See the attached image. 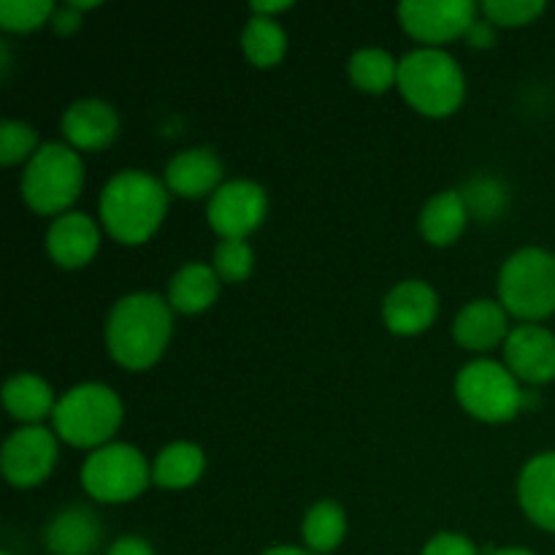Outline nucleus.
Here are the masks:
<instances>
[{"label": "nucleus", "instance_id": "obj_1", "mask_svg": "<svg viewBox=\"0 0 555 555\" xmlns=\"http://www.w3.org/2000/svg\"><path fill=\"white\" fill-rule=\"evenodd\" d=\"M173 334V309L157 293H128L106 318V350L128 372L152 369Z\"/></svg>", "mask_w": 555, "mask_h": 555}, {"label": "nucleus", "instance_id": "obj_2", "mask_svg": "<svg viewBox=\"0 0 555 555\" xmlns=\"http://www.w3.org/2000/svg\"><path fill=\"white\" fill-rule=\"evenodd\" d=\"M98 211L114 242L135 247L150 242L166 220L168 188L152 173L128 168L103 184Z\"/></svg>", "mask_w": 555, "mask_h": 555}, {"label": "nucleus", "instance_id": "obj_3", "mask_svg": "<svg viewBox=\"0 0 555 555\" xmlns=\"http://www.w3.org/2000/svg\"><path fill=\"white\" fill-rule=\"evenodd\" d=\"M404 101L426 117H450L466 98V76L459 60L437 47H421L399 60V81Z\"/></svg>", "mask_w": 555, "mask_h": 555}, {"label": "nucleus", "instance_id": "obj_4", "mask_svg": "<svg viewBox=\"0 0 555 555\" xmlns=\"http://www.w3.org/2000/svg\"><path fill=\"white\" fill-rule=\"evenodd\" d=\"M122 399L103 383H81L57 399L52 428L70 448L98 450L112 444L122 426Z\"/></svg>", "mask_w": 555, "mask_h": 555}, {"label": "nucleus", "instance_id": "obj_5", "mask_svg": "<svg viewBox=\"0 0 555 555\" xmlns=\"http://www.w3.org/2000/svg\"><path fill=\"white\" fill-rule=\"evenodd\" d=\"M85 188V163L68 144L47 141L27 160L22 173V198L36 215L60 217L70 211Z\"/></svg>", "mask_w": 555, "mask_h": 555}, {"label": "nucleus", "instance_id": "obj_6", "mask_svg": "<svg viewBox=\"0 0 555 555\" xmlns=\"http://www.w3.org/2000/svg\"><path fill=\"white\" fill-rule=\"evenodd\" d=\"M499 304L524 323L555 312V255L542 247L515 249L499 269Z\"/></svg>", "mask_w": 555, "mask_h": 555}, {"label": "nucleus", "instance_id": "obj_7", "mask_svg": "<svg viewBox=\"0 0 555 555\" xmlns=\"http://www.w3.org/2000/svg\"><path fill=\"white\" fill-rule=\"evenodd\" d=\"M152 466L133 444L112 442L92 450L81 464V488L103 504H125L150 488Z\"/></svg>", "mask_w": 555, "mask_h": 555}, {"label": "nucleus", "instance_id": "obj_8", "mask_svg": "<svg viewBox=\"0 0 555 555\" xmlns=\"http://www.w3.org/2000/svg\"><path fill=\"white\" fill-rule=\"evenodd\" d=\"M455 399L482 423H507L524 410V390L507 366L488 358L466 363L455 377Z\"/></svg>", "mask_w": 555, "mask_h": 555}, {"label": "nucleus", "instance_id": "obj_9", "mask_svg": "<svg viewBox=\"0 0 555 555\" xmlns=\"http://www.w3.org/2000/svg\"><path fill=\"white\" fill-rule=\"evenodd\" d=\"M480 5L472 0H404L399 5V22L406 36L426 47L464 38Z\"/></svg>", "mask_w": 555, "mask_h": 555}, {"label": "nucleus", "instance_id": "obj_10", "mask_svg": "<svg viewBox=\"0 0 555 555\" xmlns=\"http://www.w3.org/2000/svg\"><path fill=\"white\" fill-rule=\"evenodd\" d=\"M269 211V195L253 179H231L206 204V220L220 238H247Z\"/></svg>", "mask_w": 555, "mask_h": 555}, {"label": "nucleus", "instance_id": "obj_11", "mask_svg": "<svg viewBox=\"0 0 555 555\" xmlns=\"http://www.w3.org/2000/svg\"><path fill=\"white\" fill-rule=\"evenodd\" d=\"M57 464V434L47 426H22L3 442L0 469L14 488H36Z\"/></svg>", "mask_w": 555, "mask_h": 555}, {"label": "nucleus", "instance_id": "obj_12", "mask_svg": "<svg viewBox=\"0 0 555 555\" xmlns=\"http://www.w3.org/2000/svg\"><path fill=\"white\" fill-rule=\"evenodd\" d=\"M504 363L526 385L555 379V334L537 323L515 325L504 341Z\"/></svg>", "mask_w": 555, "mask_h": 555}, {"label": "nucleus", "instance_id": "obj_13", "mask_svg": "<svg viewBox=\"0 0 555 555\" xmlns=\"http://www.w3.org/2000/svg\"><path fill=\"white\" fill-rule=\"evenodd\" d=\"M60 130L65 135V144L74 150H106L119 135V114L112 103L101 101V98H81L65 108Z\"/></svg>", "mask_w": 555, "mask_h": 555}, {"label": "nucleus", "instance_id": "obj_14", "mask_svg": "<svg viewBox=\"0 0 555 555\" xmlns=\"http://www.w3.org/2000/svg\"><path fill=\"white\" fill-rule=\"evenodd\" d=\"M439 314V296L428 282L404 280L383 301V323L390 334L415 336L434 325Z\"/></svg>", "mask_w": 555, "mask_h": 555}, {"label": "nucleus", "instance_id": "obj_15", "mask_svg": "<svg viewBox=\"0 0 555 555\" xmlns=\"http://www.w3.org/2000/svg\"><path fill=\"white\" fill-rule=\"evenodd\" d=\"M163 184L179 198H211L222 188V160L209 146H190L166 163Z\"/></svg>", "mask_w": 555, "mask_h": 555}, {"label": "nucleus", "instance_id": "obj_16", "mask_svg": "<svg viewBox=\"0 0 555 555\" xmlns=\"http://www.w3.org/2000/svg\"><path fill=\"white\" fill-rule=\"evenodd\" d=\"M101 247V231L85 211L54 217L47 231V253L60 269H85Z\"/></svg>", "mask_w": 555, "mask_h": 555}, {"label": "nucleus", "instance_id": "obj_17", "mask_svg": "<svg viewBox=\"0 0 555 555\" xmlns=\"http://www.w3.org/2000/svg\"><path fill=\"white\" fill-rule=\"evenodd\" d=\"M509 336V314L493 298H475L464 304L453 320V339L469 352H488L504 345Z\"/></svg>", "mask_w": 555, "mask_h": 555}, {"label": "nucleus", "instance_id": "obj_18", "mask_svg": "<svg viewBox=\"0 0 555 555\" xmlns=\"http://www.w3.org/2000/svg\"><path fill=\"white\" fill-rule=\"evenodd\" d=\"M518 502L526 518L555 534V453H540L518 477Z\"/></svg>", "mask_w": 555, "mask_h": 555}, {"label": "nucleus", "instance_id": "obj_19", "mask_svg": "<svg viewBox=\"0 0 555 555\" xmlns=\"http://www.w3.org/2000/svg\"><path fill=\"white\" fill-rule=\"evenodd\" d=\"M3 406L22 426H41L47 417L54 415L57 399L47 379L33 372H20L5 379Z\"/></svg>", "mask_w": 555, "mask_h": 555}, {"label": "nucleus", "instance_id": "obj_20", "mask_svg": "<svg viewBox=\"0 0 555 555\" xmlns=\"http://www.w3.org/2000/svg\"><path fill=\"white\" fill-rule=\"evenodd\" d=\"M101 545V524L87 507H65L47 526V547L52 555H92Z\"/></svg>", "mask_w": 555, "mask_h": 555}, {"label": "nucleus", "instance_id": "obj_21", "mask_svg": "<svg viewBox=\"0 0 555 555\" xmlns=\"http://www.w3.org/2000/svg\"><path fill=\"white\" fill-rule=\"evenodd\" d=\"M220 276L206 263H188L168 280L166 301L179 314H201L220 296Z\"/></svg>", "mask_w": 555, "mask_h": 555}, {"label": "nucleus", "instance_id": "obj_22", "mask_svg": "<svg viewBox=\"0 0 555 555\" xmlns=\"http://www.w3.org/2000/svg\"><path fill=\"white\" fill-rule=\"evenodd\" d=\"M469 222V206L461 190H442L426 201L421 211V233L434 247H450Z\"/></svg>", "mask_w": 555, "mask_h": 555}, {"label": "nucleus", "instance_id": "obj_23", "mask_svg": "<svg viewBox=\"0 0 555 555\" xmlns=\"http://www.w3.org/2000/svg\"><path fill=\"white\" fill-rule=\"evenodd\" d=\"M206 455L193 442H171L155 455L152 464V482L168 491H182L195 486L204 477Z\"/></svg>", "mask_w": 555, "mask_h": 555}, {"label": "nucleus", "instance_id": "obj_24", "mask_svg": "<svg viewBox=\"0 0 555 555\" xmlns=\"http://www.w3.org/2000/svg\"><path fill=\"white\" fill-rule=\"evenodd\" d=\"M347 534V515L331 499H323L314 507H309V513L304 515L301 524V537L304 545L309 553L314 555H328L341 545Z\"/></svg>", "mask_w": 555, "mask_h": 555}, {"label": "nucleus", "instance_id": "obj_25", "mask_svg": "<svg viewBox=\"0 0 555 555\" xmlns=\"http://www.w3.org/2000/svg\"><path fill=\"white\" fill-rule=\"evenodd\" d=\"M347 74H350L352 85L369 95H383L390 87L399 81V60L379 47L358 49L347 63Z\"/></svg>", "mask_w": 555, "mask_h": 555}, {"label": "nucleus", "instance_id": "obj_26", "mask_svg": "<svg viewBox=\"0 0 555 555\" xmlns=\"http://www.w3.org/2000/svg\"><path fill=\"white\" fill-rule=\"evenodd\" d=\"M242 49L247 60L258 68H274L287 52V33L271 16L253 14L242 30Z\"/></svg>", "mask_w": 555, "mask_h": 555}, {"label": "nucleus", "instance_id": "obj_27", "mask_svg": "<svg viewBox=\"0 0 555 555\" xmlns=\"http://www.w3.org/2000/svg\"><path fill=\"white\" fill-rule=\"evenodd\" d=\"M211 269L225 285H242L255 271V253L247 238H222L211 255Z\"/></svg>", "mask_w": 555, "mask_h": 555}, {"label": "nucleus", "instance_id": "obj_28", "mask_svg": "<svg viewBox=\"0 0 555 555\" xmlns=\"http://www.w3.org/2000/svg\"><path fill=\"white\" fill-rule=\"evenodd\" d=\"M57 5L52 0H0V27L11 33H33L52 22Z\"/></svg>", "mask_w": 555, "mask_h": 555}, {"label": "nucleus", "instance_id": "obj_29", "mask_svg": "<svg viewBox=\"0 0 555 555\" xmlns=\"http://www.w3.org/2000/svg\"><path fill=\"white\" fill-rule=\"evenodd\" d=\"M41 150L38 133L33 125L22 119H3L0 122V163L3 166H16L22 160H30Z\"/></svg>", "mask_w": 555, "mask_h": 555}, {"label": "nucleus", "instance_id": "obj_30", "mask_svg": "<svg viewBox=\"0 0 555 555\" xmlns=\"http://www.w3.org/2000/svg\"><path fill=\"white\" fill-rule=\"evenodd\" d=\"M482 16L496 27H524L545 11L542 0H486L480 3Z\"/></svg>", "mask_w": 555, "mask_h": 555}, {"label": "nucleus", "instance_id": "obj_31", "mask_svg": "<svg viewBox=\"0 0 555 555\" xmlns=\"http://www.w3.org/2000/svg\"><path fill=\"white\" fill-rule=\"evenodd\" d=\"M464 198L466 206H469V215L477 211V215H482L488 220L491 215L502 211L504 190L496 179H477V182H472L469 188L464 190Z\"/></svg>", "mask_w": 555, "mask_h": 555}, {"label": "nucleus", "instance_id": "obj_32", "mask_svg": "<svg viewBox=\"0 0 555 555\" xmlns=\"http://www.w3.org/2000/svg\"><path fill=\"white\" fill-rule=\"evenodd\" d=\"M423 555H480L475 542L455 531H442V534L431 537L423 547Z\"/></svg>", "mask_w": 555, "mask_h": 555}, {"label": "nucleus", "instance_id": "obj_33", "mask_svg": "<svg viewBox=\"0 0 555 555\" xmlns=\"http://www.w3.org/2000/svg\"><path fill=\"white\" fill-rule=\"evenodd\" d=\"M52 27L54 33H60V36H70V33H76L81 27V9H76L74 3L57 5L52 14Z\"/></svg>", "mask_w": 555, "mask_h": 555}, {"label": "nucleus", "instance_id": "obj_34", "mask_svg": "<svg viewBox=\"0 0 555 555\" xmlns=\"http://www.w3.org/2000/svg\"><path fill=\"white\" fill-rule=\"evenodd\" d=\"M464 38L469 41V47L488 49L493 41H496V25H493V22H488L486 16H477V20L472 22L469 30H466Z\"/></svg>", "mask_w": 555, "mask_h": 555}, {"label": "nucleus", "instance_id": "obj_35", "mask_svg": "<svg viewBox=\"0 0 555 555\" xmlns=\"http://www.w3.org/2000/svg\"><path fill=\"white\" fill-rule=\"evenodd\" d=\"M106 555H155V547H152L144 537L128 534L114 540Z\"/></svg>", "mask_w": 555, "mask_h": 555}, {"label": "nucleus", "instance_id": "obj_36", "mask_svg": "<svg viewBox=\"0 0 555 555\" xmlns=\"http://www.w3.org/2000/svg\"><path fill=\"white\" fill-rule=\"evenodd\" d=\"M293 9L291 0H255L253 5H249V11L258 16H271L274 20V14H282V11Z\"/></svg>", "mask_w": 555, "mask_h": 555}, {"label": "nucleus", "instance_id": "obj_37", "mask_svg": "<svg viewBox=\"0 0 555 555\" xmlns=\"http://www.w3.org/2000/svg\"><path fill=\"white\" fill-rule=\"evenodd\" d=\"M260 555H314V553H309L307 547H296V545H276V547H269V551L260 553Z\"/></svg>", "mask_w": 555, "mask_h": 555}, {"label": "nucleus", "instance_id": "obj_38", "mask_svg": "<svg viewBox=\"0 0 555 555\" xmlns=\"http://www.w3.org/2000/svg\"><path fill=\"white\" fill-rule=\"evenodd\" d=\"M488 555H537V553L526 551V547H502V551H493Z\"/></svg>", "mask_w": 555, "mask_h": 555}, {"label": "nucleus", "instance_id": "obj_39", "mask_svg": "<svg viewBox=\"0 0 555 555\" xmlns=\"http://www.w3.org/2000/svg\"><path fill=\"white\" fill-rule=\"evenodd\" d=\"M0 555H11V553H0Z\"/></svg>", "mask_w": 555, "mask_h": 555}]
</instances>
